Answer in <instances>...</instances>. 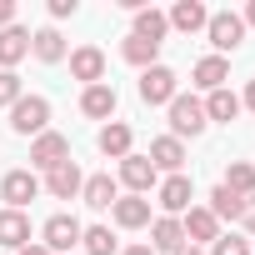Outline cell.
Listing matches in <instances>:
<instances>
[{"mask_svg":"<svg viewBox=\"0 0 255 255\" xmlns=\"http://www.w3.org/2000/svg\"><path fill=\"white\" fill-rule=\"evenodd\" d=\"M10 130L15 135H45L50 130V100L45 95H20L10 105Z\"/></svg>","mask_w":255,"mask_h":255,"instance_id":"cell-1","label":"cell"},{"mask_svg":"<svg viewBox=\"0 0 255 255\" xmlns=\"http://www.w3.org/2000/svg\"><path fill=\"white\" fill-rule=\"evenodd\" d=\"M165 110H170V135H175V140H185V135L195 140L205 125H210V120H205V100H195V95H175Z\"/></svg>","mask_w":255,"mask_h":255,"instance_id":"cell-2","label":"cell"},{"mask_svg":"<svg viewBox=\"0 0 255 255\" xmlns=\"http://www.w3.org/2000/svg\"><path fill=\"white\" fill-rule=\"evenodd\" d=\"M205 35H210V45H215V55L225 60L230 50H240V40H245V20H240L235 10H215V15L205 20Z\"/></svg>","mask_w":255,"mask_h":255,"instance_id":"cell-3","label":"cell"},{"mask_svg":"<svg viewBox=\"0 0 255 255\" xmlns=\"http://www.w3.org/2000/svg\"><path fill=\"white\" fill-rule=\"evenodd\" d=\"M175 95H180V75H175L170 65L155 60L150 70H140V100H145V105H170Z\"/></svg>","mask_w":255,"mask_h":255,"instance_id":"cell-4","label":"cell"},{"mask_svg":"<svg viewBox=\"0 0 255 255\" xmlns=\"http://www.w3.org/2000/svg\"><path fill=\"white\" fill-rule=\"evenodd\" d=\"M190 200H195V185H190L185 170H180V175H165V180L155 185V205H160L165 215H175V220L190 210Z\"/></svg>","mask_w":255,"mask_h":255,"instance_id":"cell-5","label":"cell"},{"mask_svg":"<svg viewBox=\"0 0 255 255\" xmlns=\"http://www.w3.org/2000/svg\"><path fill=\"white\" fill-rule=\"evenodd\" d=\"M80 230H85V225H80L75 215H65V210H60V215H50V220H45V230H40V245H45L50 255H60V250H75V245H80Z\"/></svg>","mask_w":255,"mask_h":255,"instance_id":"cell-6","label":"cell"},{"mask_svg":"<svg viewBox=\"0 0 255 255\" xmlns=\"http://www.w3.org/2000/svg\"><path fill=\"white\" fill-rule=\"evenodd\" d=\"M120 185L130 190V195H150V190L160 185V170H155L145 155H135V150H130V155L120 160Z\"/></svg>","mask_w":255,"mask_h":255,"instance_id":"cell-7","label":"cell"},{"mask_svg":"<svg viewBox=\"0 0 255 255\" xmlns=\"http://www.w3.org/2000/svg\"><path fill=\"white\" fill-rule=\"evenodd\" d=\"M65 160H70V140H65L60 130H45V135L30 140V165H35V170H55V165H65Z\"/></svg>","mask_w":255,"mask_h":255,"instance_id":"cell-8","label":"cell"},{"mask_svg":"<svg viewBox=\"0 0 255 255\" xmlns=\"http://www.w3.org/2000/svg\"><path fill=\"white\" fill-rule=\"evenodd\" d=\"M35 195H40V180H35V170H10L5 180H0V200H5V210H25Z\"/></svg>","mask_w":255,"mask_h":255,"instance_id":"cell-9","label":"cell"},{"mask_svg":"<svg viewBox=\"0 0 255 255\" xmlns=\"http://www.w3.org/2000/svg\"><path fill=\"white\" fill-rule=\"evenodd\" d=\"M180 230H185V245H215V235H220V220H215L205 205H190V210L180 215Z\"/></svg>","mask_w":255,"mask_h":255,"instance_id":"cell-10","label":"cell"},{"mask_svg":"<svg viewBox=\"0 0 255 255\" xmlns=\"http://www.w3.org/2000/svg\"><path fill=\"white\" fill-rule=\"evenodd\" d=\"M70 75H75L80 85H100V80H105V50H100V45L70 50Z\"/></svg>","mask_w":255,"mask_h":255,"instance_id":"cell-11","label":"cell"},{"mask_svg":"<svg viewBox=\"0 0 255 255\" xmlns=\"http://www.w3.org/2000/svg\"><path fill=\"white\" fill-rule=\"evenodd\" d=\"M80 185H85V175H80V165H75V160H65V165L45 170V190H50L55 200H80Z\"/></svg>","mask_w":255,"mask_h":255,"instance_id":"cell-12","label":"cell"},{"mask_svg":"<svg viewBox=\"0 0 255 255\" xmlns=\"http://www.w3.org/2000/svg\"><path fill=\"white\" fill-rule=\"evenodd\" d=\"M110 215H115L120 230H145V225H150V200H145V195H120V200L110 205Z\"/></svg>","mask_w":255,"mask_h":255,"instance_id":"cell-13","label":"cell"},{"mask_svg":"<svg viewBox=\"0 0 255 255\" xmlns=\"http://www.w3.org/2000/svg\"><path fill=\"white\" fill-rule=\"evenodd\" d=\"M130 145H135V130H130L125 120H105V125H100V155L125 160V155H130Z\"/></svg>","mask_w":255,"mask_h":255,"instance_id":"cell-14","label":"cell"},{"mask_svg":"<svg viewBox=\"0 0 255 255\" xmlns=\"http://www.w3.org/2000/svg\"><path fill=\"white\" fill-rule=\"evenodd\" d=\"M115 100H120V95H115V85H110V80H100V85H85V90H80V110H85L90 120H110V115H115Z\"/></svg>","mask_w":255,"mask_h":255,"instance_id":"cell-15","label":"cell"},{"mask_svg":"<svg viewBox=\"0 0 255 255\" xmlns=\"http://www.w3.org/2000/svg\"><path fill=\"white\" fill-rule=\"evenodd\" d=\"M155 170H165V175H180V165H185V140H175V135H160V140H150V155H145Z\"/></svg>","mask_w":255,"mask_h":255,"instance_id":"cell-16","label":"cell"},{"mask_svg":"<svg viewBox=\"0 0 255 255\" xmlns=\"http://www.w3.org/2000/svg\"><path fill=\"white\" fill-rule=\"evenodd\" d=\"M180 245H185L180 220H175V215H155V220H150V250H155V255H175Z\"/></svg>","mask_w":255,"mask_h":255,"instance_id":"cell-17","label":"cell"},{"mask_svg":"<svg viewBox=\"0 0 255 255\" xmlns=\"http://www.w3.org/2000/svg\"><path fill=\"white\" fill-rule=\"evenodd\" d=\"M30 55V30L25 25H5L0 30V70H15Z\"/></svg>","mask_w":255,"mask_h":255,"instance_id":"cell-18","label":"cell"},{"mask_svg":"<svg viewBox=\"0 0 255 255\" xmlns=\"http://www.w3.org/2000/svg\"><path fill=\"white\" fill-rule=\"evenodd\" d=\"M170 30H180V35H195V30H205V20H210V10L200 5V0H175L170 5Z\"/></svg>","mask_w":255,"mask_h":255,"instance_id":"cell-19","label":"cell"},{"mask_svg":"<svg viewBox=\"0 0 255 255\" xmlns=\"http://www.w3.org/2000/svg\"><path fill=\"white\" fill-rule=\"evenodd\" d=\"M80 200H85L90 210H110V205L120 200V185H115L110 175H85V185H80Z\"/></svg>","mask_w":255,"mask_h":255,"instance_id":"cell-20","label":"cell"},{"mask_svg":"<svg viewBox=\"0 0 255 255\" xmlns=\"http://www.w3.org/2000/svg\"><path fill=\"white\" fill-rule=\"evenodd\" d=\"M0 245H5V250L30 245V215L25 210H0Z\"/></svg>","mask_w":255,"mask_h":255,"instance_id":"cell-21","label":"cell"},{"mask_svg":"<svg viewBox=\"0 0 255 255\" xmlns=\"http://www.w3.org/2000/svg\"><path fill=\"white\" fill-rule=\"evenodd\" d=\"M130 35H140V40H155V45H165V35H170V20H165V10H155V5L135 10V30H130Z\"/></svg>","mask_w":255,"mask_h":255,"instance_id":"cell-22","label":"cell"},{"mask_svg":"<svg viewBox=\"0 0 255 255\" xmlns=\"http://www.w3.org/2000/svg\"><path fill=\"white\" fill-rule=\"evenodd\" d=\"M30 50H35V60L60 65V60H65V35H60L55 25H45V30H35V35H30Z\"/></svg>","mask_w":255,"mask_h":255,"instance_id":"cell-23","label":"cell"},{"mask_svg":"<svg viewBox=\"0 0 255 255\" xmlns=\"http://www.w3.org/2000/svg\"><path fill=\"white\" fill-rule=\"evenodd\" d=\"M190 80L210 95V90H220L225 80H230V65L220 60V55H205V60H195V70H190Z\"/></svg>","mask_w":255,"mask_h":255,"instance_id":"cell-24","label":"cell"},{"mask_svg":"<svg viewBox=\"0 0 255 255\" xmlns=\"http://www.w3.org/2000/svg\"><path fill=\"white\" fill-rule=\"evenodd\" d=\"M240 110H245V105H240V95H235L230 85H220V90L205 95V120H225V125H230Z\"/></svg>","mask_w":255,"mask_h":255,"instance_id":"cell-25","label":"cell"},{"mask_svg":"<svg viewBox=\"0 0 255 255\" xmlns=\"http://www.w3.org/2000/svg\"><path fill=\"white\" fill-rule=\"evenodd\" d=\"M230 195H240V200H250L255 195V165L250 160H230V170H225V180H220Z\"/></svg>","mask_w":255,"mask_h":255,"instance_id":"cell-26","label":"cell"},{"mask_svg":"<svg viewBox=\"0 0 255 255\" xmlns=\"http://www.w3.org/2000/svg\"><path fill=\"white\" fill-rule=\"evenodd\" d=\"M120 55H125V65H140V70H150V65H155V55H160V45H155V40H140V35H125Z\"/></svg>","mask_w":255,"mask_h":255,"instance_id":"cell-27","label":"cell"},{"mask_svg":"<svg viewBox=\"0 0 255 255\" xmlns=\"http://www.w3.org/2000/svg\"><path fill=\"white\" fill-rule=\"evenodd\" d=\"M205 210H210L215 220H240V215H245V200H240V195H230L225 185H215V190H210V205H205Z\"/></svg>","mask_w":255,"mask_h":255,"instance_id":"cell-28","label":"cell"},{"mask_svg":"<svg viewBox=\"0 0 255 255\" xmlns=\"http://www.w3.org/2000/svg\"><path fill=\"white\" fill-rule=\"evenodd\" d=\"M80 245H85V255H115L110 225H85V230H80Z\"/></svg>","mask_w":255,"mask_h":255,"instance_id":"cell-29","label":"cell"},{"mask_svg":"<svg viewBox=\"0 0 255 255\" xmlns=\"http://www.w3.org/2000/svg\"><path fill=\"white\" fill-rule=\"evenodd\" d=\"M20 95H25V90H20V75H15V70H0V105L10 110Z\"/></svg>","mask_w":255,"mask_h":255,"instance_id":"cell-30","label":"cell"},{"mask_svg":"<svg viewBox=\"0 0 255 255\" xmlns=\"http://www.w3.org/2000/svg\"><path fill=\"white\" fill-rule=\"evenodd\" d=\"M210 255H250V240H240V235H215Z\"/></svg>","mask_w":255,"mask_h":255,"instance_id":"cell-31","label":"cell"},{"mask_svg":"<svg viewBox=\"0 0 255 255\" xmlns=\"http://www.w3.org/2000/svg\"><path fill=\"white\" fill-rule=\"evenodd\" d=\"M75 10H80L75 0H50V15H55V20H65V15H75Z\"/></svg>","mask_w":255,"mask_h":255,"instance_id":"cell-32","label":"cell"},{"mask_svg":"<svg viewBox=\"0 0 255 255\" xmlns=\"http://www.w3.org/2000/svg\"><path fill=\"white\" fill-rule=\"evenodd\" d=\"M15 25V0H0V30Z\"/></svg>","mask_w":255,"mask_h":255,"instance_id":"cell-33","label":"cell"},{"mask_svg":"<svg viewBox=\"0 0 255 255\" xmlns=\"http://www.w3.org/2000/svg\"><path fill=\"white\" fill-rule=\"evenodd\" d=\"M240 225H245V230H250V235H255V195H250V200H245V215H240Z\"/></svg>","mask_w":255,"mask_h":255,"instance_id":"cell-34","label":"cell"},{"mask_svg":"<svg viewBox=\"0 0 255 255\" xmlns=\"http://www.w3.org/2000/svg\"><path fill=\"white\" fill-rule=\"evenodd\" d=\"M15 255H50V250H45V245H40V240H30V245H20V250H15Z\"/></svg>","mask_w":255,"mask_h":255,"instance_id":"cell-35","label":"cell"},{"mask_svg":"<svg viewBox=\"0 0 255 255\" xmlns=\"http://www.w3.org/2000/svg\"><path fill=\"white\" fill-rule=\"evenodd\" d=\"M240 105H245V110H255V80L245 85V95H240Z\"/></svg>","mask_w":255,"mask_h":255,"instance_id":"cell-36","label":"cell"},{"mask_svg":"<svg viewBox=\"0 0 255 255\" xmlns=\"http://www.w3.org/2000/svg\"><path fill=\"white\" fill-rule=\"evenodd\" d=\"M120 255H155V250H150V245H125Z\"/></svg>","mask_w":255,"mask_h":255,"instance_id":"cell-37","label":"cell"},{"mask_svg":"<svg viewBox=\"0 0 255 255\" xmlns=\"http://www.w3.org/2000/svg\"><path fill=\"white\" fill-rule=\"evenodd\" d=\"M240 20H245V30H255V0L245 5V15H240Z\"/></svg>","mask_w":255,"mask_h":255,"instance_id":"cell-38","label":"cell"},{"mask_svg":"<svg viewBox=\"0 0 255 255\" xmlns=\"http://www.w3.org/2000/svg\"><path fill=\"white\" fill-rule=\"evenodd\" d=\"M175 255H205V250H200V245H180Z\"/></svg>","mask_w":255,"mask_h":255,"instance_id":"cell-39","label":"cell"}]
</instances>
